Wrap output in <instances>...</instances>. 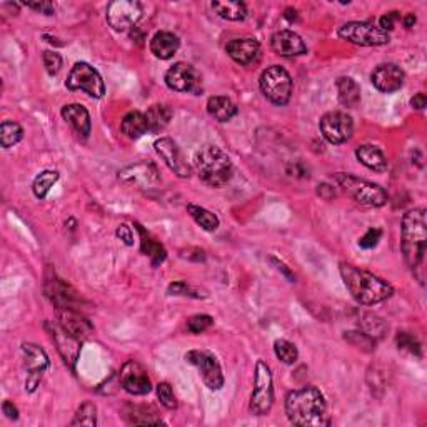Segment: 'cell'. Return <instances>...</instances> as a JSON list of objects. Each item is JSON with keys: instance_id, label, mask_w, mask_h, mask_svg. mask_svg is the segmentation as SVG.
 <instances>
[{"instance_id": "cell-1", "label": "cell", "mask_w": 427, "mask_h": 427, "mask_svg": "<svg viewBox=\"0 0 427 427\" xmlns=\"http://www.w3.org/2000/svg\"><path fill=\"white\" fill-rule=\"evenodd\" d=\"M286 414L294 426L318 427L329 424L324 394L314 385H307L287 394Z\"/></svg>"}, {"instance_id": "cell-2", "label": "cell", "mask_w": 427, "mask_h": 427, "mask_svg": "<svg viewBox=\"0 0 427 427\" xmlns=\"http://www.w3.org/2000/svg\"><path fill=\"white\" fill-rule=\"evenodd\" d=\"M339 270H341L342 281L346 284L347 291L351 292L354 301L362 306L379 304L394 294L391 284L383 281L378 275L367 272V270L356 267V265L341 263Z\"/></svg>"}, {"instance_id": "cell-3", "label": "cell", "mask_w": 427, "mask_h": 427, "mask_svg": "<svg viewBox=\"0 0 427 427\" xmlns=\"http://www.w3.org/2000/svg\"><path fill=\"white\" fill-rule=\"evenodd\" d=\"M402 254L407 265L417 270L422 265L427 246V222L424 209H412L402 217Z\"/></svg>"}, {"instance_id": "cell-4", "label": "cell", "mask_w": 427, "mask_h": 427, "mask_svg": "<svg viewBox=\"0 0 427 427\" xmlns=\"http://www.w3.org/2000/svg\"><path fill=\"white\" fill-rule=\"evenodd\" d=\"M199 177L210 187H222L231 181L234 165L231 157L217 145L208 144L200 147L194 159Z\"/></svg>"}, {"instance_id": "cell-5", "label": "cell", "mask_w": 427, "mask_h": 427, "mask_svg": "<svg viewBox=\"0 0 427 427\" xmlns=\"http://www.w3.org/2000/svg\"><path fill=\"white\" fill-rule=\"evenodd\" d=\"M334 182L357 204L366 205V208H383L387 202V192L378 184L366 181V179L356 177L352 174L337 172L334 174Z\"/></svg>"}, {"instance_id": "cell-6", "label": "cell", "mask_w": 427, "mask_h": 427, "mask_svg": "<svg viewBox=\"0 0 427 427\" xmlns=\"http://www.w3.org/2000/svg\"><path fill=\"white\" fill-rule=\"evenodd\" d=\"M259 85L263 94L275 105H286L292 95V79L281 66H270L260 73Z\"/></svg>"}, {"instance_id": "cell-7", "label": "cell", "mask_w": 427, "mask_h": 427, "mask_svg": "<svg viewBox=\"0 0 427 427\" xmlns=\"http://www.w3.org/2000/svg\"><path fill=\"white\" fill-rule=\"evenodd\" d=\"M274 385L270 367L264 361H257L254 374V391L251 396L249 409L255 416H265L272 409Z\"/></svg>"}, {"instance_id": "cell-8", "label": "cell", "mask_w": 427, "mask_h": 427, "mask_svg": "<svg viewBox=\"0 0 427 427\" xmlns=\"http://www.w3.org/2000/svg\"><path fill=\"white\" fill-rule=\"evenodd\" d=\"M339 37L347 42L362 45V47H375V45L389 44V34L379 29L373 22H347L339 29Z\"/></svg>"}, {"instance_id": "cell-9", "label": "cell", "mask_w": 427, "mask_h": 427, "mask_svg": "<svg viewBox=\"0 0 427 427\" xmlns=\"http://www.w3.org/2000/svg\"><path fill=\"white\" fill-rule=\"evenodd\" d=\"M66 87L68 90H84L90 97L100 99L105 94V84L100 73L87 62H77L68 73Z\"/></svg>"}, {"instance_id": "cell-10", "label": "cell", "mask_w": 427, "mask_h": 427, "mask_svg": "<svg viewBox=\"0 0 427 427\" xmlns=\"http://www.w3.org/2000/svg\"><path fill=\"white\" fill-rule=\"evenodd\" d=\"M142 6L136 0H116L107 6V22L114 30L128 32L134 29L142 18Z\"/></svg>"}, {"instance_id": "cell-11", "label": "cell", "mask_w": 427, "mask_h": 427, "mask_svg": "<svg viewBox=\"0 0 427 427\" xmlns=\"http://www.w3.org/2000/svg\"><path fill=\"white\" fill-rule=\"evenodd\" d=\"M186 361L199 369L202 380H204V384L208 385L210 391H219V389H222V367H220L217 357L214 354H210L208 351H199V349H196V351L187 352Z\"/></svg>"}, {"instance_id": "cell-12", "label": "cell", "mask_w": 427, "mask_h": 427, "mask_svg": "<svg viewBox=\"0 0 427 427\" xmlns=\"http://www.w3.org/2000/svg\"><path fill=\"white\" fill-rule=\"evenodd\" d=\"M319 128L325 140L334 145H339L347 142L354 134V122L346 112L334 110V112L324 114L319 122Z\"/></svg>"}, {"instance_id": "cell-13", "label": "cell", "mask_w": 427, "mask_h": 427, "mask_svg": "<svg viewBox=\"0 0 427 427\" xmlns=\"http://www.w3.org/2000/svg\"><path fill=\"white\" fill-rule=\"evenodd\" d=\"M165 84L176 92H200V76L191 64L177 62L165 72Z\"/></svg>"}, {"instance_id": "cell-14", "label": "cell", "mask_w": 427, "mask_h": 427, "mask_svg": "<svg viewBox=\"0 0 427 427\" xmlns=\"http://www.w3.org/2000/svg\"><path fill=\"white\" fill-rule=\"evenodd\" d=\"M119 383H121L124 391L132 394V396H145L152 389L147 371L136 361H127L122 366L121 374H119Z\"/></svg>"}, {"instance_id": "cell-15", "label": "cell", "mask_w": 427, "mask_h": 427, "mask_svg": "<svg viewBox=\"0 0 427 427\" xmlns=\"http://www.w3.org/2000/svg\"><path fill=\"white\" fill-rule=\"evenodd\" d=\"M22 352H24V362L29 375L25 380V389L29 392H34L39 385L42 374L49 367V357L45 354L44 349H40L35 344H24L22 346Z\"/></svg>"}, {"instance_id": "cell-16", "label": "cell", "mask_w": 427, "mask_h": 427, "mask_svg": "<svg viewBox=\"0 0 427 427\" xmlns=\"http://www.w3.org/2000/svg\"><path fill=\"white\" fill-rule=\"evenodd\" d=\"M154 147L155 152L160 155V159L164 160L165 165H167L177 177L186 179L191 176V165L184 160L181 149H179V145L171 137H160L159 140H155Z\"/></svg>"}, {"instance_id": "cell-17", "label": "cell", "mask_w": 427, "mask_h": 427, "mask_svg": "<svg viewBox=\"0 0 427 427\" xmlns=\"http://www.w3.org/2000/svg\"><path fill=\"white\" fill-rule=\"evenodd\" d=\"M119 179L124 184L134 186L137 189H150L155 184H159L160 176L157 167L150 162H137L134 165L122 169L119 172Z\"/></svg>"}, {"instance_id": "cell-18", "label": "cell", "mask_w": 427, "mask_h": 427, "mask_svg": "<svg viewBox=\"0 0 427 427\" xmlns=\"http://www.w3.org/2000/svg\"><path fill=\"white\" fill-rule=\"evenodd\" d=\"M404 79H406L404 71L396 64H380V66L374 68L373 76H371L373 85L379 92H384V94L397 92L404 85Z\"/></svg>"}, {"instance_id": "cell-19", "label": "cell", "mask_w": 427, "mask_h": 427, "mask_svg": "<svg viewBox=\"0 0 427 427\" xmlns=\"http://www.w3.org/2000/svg\"><path fill=\"white\" fill-rule=\"evenodd\" d=\"M270 47L281 57H297L307 52V45L299 34L292 30H279L270 39Z\"/></svg>"}, {"instance_id": "cell-20", "label": "cell", "mask_w": 427, "mask_h": 427, "mask_svg": "<svg viewBox=\"0 0 427 427\" xmlns=\"http://www.w3.org/2000/svg\"><path fill=\"white\" fill-rule=\"evenodd\" d=\"M45 294L57 309H76V304L80 301L76 291L55 275L45 282Z\"/></svg>"}, {"instance_id": "cell-21", "label": "cell", "mask_w": 427, "mask_h": 427, "mask_svg": "<svg viewBox=\"0 0 427 427\" xmlns=\"http://www.w3.org/2000/svg\"><path fill=\"white\" fill-rule=\"evenodd\" d=\"M50 336H52L55 344H57V349L59 352H61L62 359L66 361V364H68L73 369V367H76L77 357H79L82 341H79L77 337H73L72 334H68L61 324H54L52 327H50Z\"/></svg>"}, {"instance_id": "cell-22", "label": "cell", "mask_w": 427, "mask_h": 427, "mask_svg": "<svg viewBox=\"0 0 427 427\" xmlns=\"http://www.w3.org/2000/svg\"><path fill=\"white\" fill-rule=\"evenodd\" d=\"M59 324L79 341H85L94 332L92 324L76 309H59Z\"/></svg>"}, {"instance_id": "cell-23", "label": "cell", "mask_w": 427, "mask_h": 427, "mask_svg": "<svg viewBox=\"0 0 427 427\" xmlns=\"http://www.w3.org/2000/svg\"><path fill=\"white\" fill-rule=\"evenodd\" d=\"M226 52L232 61H236L241 66H249L257 59L260 52V45L255 39L246 37V39H234L227 44Z\"/></svg>"}, {"instance_id": "cell-24", "label": "cell", "mask_w": 427, "mask_h": 427, "mask_svg": "<svg viewBox=\"0 0 427 427\" xmlns=\"http://www.w3.org/2000/svg\"><path fill=\"white\" fill-rule=\"evenodd\" d=\"M62 117L77 134L82 137H89L92 122L89 110L82 104H67L62 107Z\"/></svg>"}, {"instance_id": "cell-25", "label": "cell", "mask_w": 427, "mask_h": 427, "mask_svg": "<svg viewBox=\"0 0 427 427\" xmlns=\"http://www.w3.org/2000/svg\"><path fill=\"white\" fill-rule=\"evenodd\" d=\"M179 47H181V40L172 32H157L150 40V52L160 61H169L174 55L177 54Z\"/></svg>"}, {"instance_id": "cell-26", "label": "cell", "mask_w": 427, "mask_h": 427, "mask_svg": "<svg viewBox=\"0 0 427 427\" xmlns=\"http://www.w3.org/2000/svg\"><path fill=\"white\" fill-rule=\"evenodd\" d=\"M356 157L362 165L374 172H384L387 171V159L383 154V150L378 149L375 145L364 144L359 145L356 150Z\"/></svg>"}, {"instance_id": "cell-27", "label": "cell", "mask_w": 427, "mask_h": 427, "mask_svg": "<svg viewBox=\"0 0 427 427\" xmlns=\"http://www.w3.org/2000/svg\"><path fill=\"white\" fill-rule=\"evenodd\" d=\"M137 231L140 234V249L144 254L149 257L150 263H152L154 267H157L165 260L167 257V252H165L164 246L155 239L152 234L145 232V229L142 226H137Z\"/></svg>"}, {"instance_id": "cell-28", "label": "cell", "mask_w": 427, "mask_h": 427, "mask_svg": "<svg viewBox=\"0 0 427 427\" xmlns=\"http://www.w3.org/2000/svg\"><path fill=\"white\" fill-rule=\"evenodd\" d=\"M174 117L172 109L165 104H154L147 109L145 112V119H147V126H149V132H157L164 131L165 127L169 126Z\"/></svg>"}, {"instance_id": "cell-29", "label": "cell", "mask_w": 427, "mask_h": 427, "mask_svg": "<svg viewBox=\"0 0 427 427\" xmlns=\"http://www.w3.org/2000/svg\"><path fill=\"white\" fill-rule=\"evenodd\" d=\"M337 97L344 107L354 109L361 102V87L351 77H339L337 79Z\"/></svg>"}, {"instance_id": "cell-30", "label": "cell", "mask_w": 427, "mask_h": 427, "mask_svg": "<svg viewBox=\"0 0 427 427\" xmlns=\"http://www.w3.org/2000/svg\"><path fill=\"white\" fill-rule=\"evenodd\" d=\"M121 131L128 139H139V137L147 134L149 126H147L145 114L139 112V110H132V112L126 114L121 122Z\"/></svg>"}, {"instance_id": "cell-31", "label": "cell", "mask_w": 427, "mask_h": 427, "mask_svg": "<svg viewBox=\"0 0 427 427\" xmlns=\"http://www.w3.org/2000/svg\"><path fill=\"white\" fill-rule=\"evenodd\" d=\"M208 110L210 116L219 122L231 121L237 114L236 104L229 97H224V95H214V97H210L208 100Z\"/></svg>"}, {"instance_id": "cell-32", "label": "cell", "mask_w": 427, "mask_h": 427, "mask_svg": "<svg viewBox=\"0 0 427 427\" xmlns=\"http://www.w3.org/2000/svg\"><path fill=\"white\" fill-rule=\"evenodd\" d=\"M212 8L215 13H219L226 20L241 22L247 17V7L241 0H224V2L215 0V2H212Z\"/></svg>"}, {"instance_id": "cell-33", "label": "cell", "mask_w": 427, "mask_h": 427, "mask_svg": "<svg viewBox=\"0 0 427 427\" xmlns=\"http://www.w3.org/2000/svg\"><path fill=\"white\" fill-rule=\"evenodd\" d=\"M127 421L131 424H162V419L157 416L152 407H145V406H131L127 411Z\"/></svg>"}, {"instance_id": "cell-34", "label": "cell", "mask_w": 427, "mask_h": 427, "mask_svg": "<svg viewBox=\"0 0 427 427\" xmlns=\"http://www.w3.org/2000/svg\"><path fill=\"white\" fill-rule=\"evenodd\" d=\"M187 212L191 214V217L194 219L196 222L199 224L202 229H204V231H208V232L217 231L219 217L214 212H210V210L200 208V205H194V204L187 205Z\"/></svg>"}, {"instance_id": "cell-35", "label": "cell", "mask_w": 427, "mask_h": 427, "mask_svg": "<svg viewBox=\"0 0 427 427\" xmlns=\"http://www.w3.org/2000/svg\"><path fill=\"white\" fill-rule=\"evenodd\" d=\"M359 325L362 329V332H366L367 336H371L373 339H380L387 330V324L384 323V319H380L379 315L375 314H362Z\"/></svg>"}, {"instance_id": "cell-36", "label": "cell", "mask_w": 427, "mask_h": 427, "mask_svg": "<svg viewBox=\"0 0 427 427\" xmlns=\"http://www.w3.org/2000/svg\"><path fill=\"white\" fill-rule=\"evenodd\" d=\"M59 181V172L57 171H44L40 172L39 176L34 179V184H32V191L37 199H45V196L49 194L50 187L54 186L55 182Z\"/></svg>"}, {"instance_id": "cell-37", "label": "cell", "mask_w": 427, "mask_h": 427, "mask_svg": "<svg viewBox=\"0 0 427 427\" xmlns=\"http://www.w3.org/2000/svg\"><path fill=\"white\" fill-rule=\"evenodd\" d=\"M22 136H24V131L17 122L4 121L2 126H0V144H2L4 149L18 144L22 140Z\"/></svg>"}, {"instance_id": "cell-38", "label": "cell", "mask_w": 427, "mask_h": 427, "mask_svg": "<svg viewBox=\"0 0 427 427\" xmlns=\"http://www.w3.org/2000/svg\"><path fill=\"white\" fill-rule=\"evenodd\" d=\"M97 424V407L95 404L92 402H84L82 406L77 409L76 417H73L71 426H89L94 427Z\"/></svg>"}, {"instance_id": "cell-39", "label": "cell", "mask_w": 427, "mask_h": 427, "mask_svg": "<svg viewBox=\"0 0 427 427\" xmlns=\"http://www.w3.org/2000/svg\"><path fill=\"white\" fill-rule=\"evenodd\" d=\"M274 352L277 356V359L282 361L284 364H294L297 361V357H299L297 347L292 342L286 341V339H279V341L274 342Z\"/></svg>"}, {"instance_id": "cell-40", "label": "cell", "mask_w": 427, "mask_h": 427, "mask_svg": "<svg viewBox=\"0 0 427 427\" xmlns=\"http://www.w3.org/2000/svg\"><path fill=\"white\" fill-rule=\"evenodd\" d=\"M396 344H397L399 351L409 352L411 356H416V357L422 356L421 342L417 341V339L409 332H399L396 336Z\"/></svg>"}, {"instance_id": "cell-41", "label": "cell", "mask_w": 427, "mask_h": 427, "mask_svg": "<svg viewBox=\"0 0 427 427\" xmlns=\"http://www.w3.org/2000/svg\"><path fill=\"white\" fill-rule=\"evenodd\" d=\"M344 339L349 344L357 349H362V351L371 352L375 347V339L371 336H367L366 332H357V330H349V332H344Z\"/></svg>"}, {"instance_id": "cell-42", "label": "cell", "mask_w": 427, "mask_h": 427, "mask_svg": "<svg viewBox=\"0 0 427 427\" xmlns=\"http://www.w3.org/2000/svg\"><path fill=\"white\" fill-rule=\"evenodd\" d=\"M214 325V319L210 318L208 314H197L192 315V318L187 320V330H189L191 334H202L205 332V330L210 329Z\"/></svg>"}, {"instance_id": "cell-43", "label": "cell", "mask_w": 427, "mask_h": 427, "mask_svg": "<svg viewBox=\"0 0 427 427\" xmlns=\"http://www.w3.org/2000/svg\"><path fill=\"white\" fill-rule=\"evenodd\" d=\"M157 397L165 409H177V399L172 391V385L169 383H160L157 385Z\"/></svg>"}, {"instance_id": "cell-44", "label": "cell", "mask_w": 427, "mask_h": 427, "mask_svg": "<svg viewBox=\"0 0 427 427\" xmlns=\"http://www.w3.org/2000/svg\"><path fill=\"white\" fill-rule=\"evenodd\" d=\"M199 292H200L199 289L187 286L186 282H174L167 287L169 296H189V297H196V299H200V297H208L205 294H199Z\"/></svg>"}, {"instance_id": "cell-45", "label": "cell", "mask_w": 427, "mask_h": 427, "mask_svg": "<svg viewBox=\"0 0 427 427\" xmlns=\"http://www.w3.org/2000/svg\"><path fill=\"white\" fill-rule=\"evenodd\" d=\"M42 57H44L45 71H47L50 76H55V73H57L62 68V57L57 52H52V50H45Z\"/></svg>"}, {"instance_id": "cell-46", "label": "cell", "mask_w": 427, "mask_h": 427, "mask_svg": "<svg viewBox=\"0 0 427 427\" xmlns=\"http://www.w3.org/2000/svg\"><path fill=\"white\" fill-rule=\"evenodd\" d=\"M380 237H383V231L373 227L359 239V246L362 249H374V247L378 246V242L380 241Z\"/></svg>"}, {"instance_id": "cell-47", "label": "cell", "mask_w": 427, "mask_h": 427, "mask_svg": "<svg viewBox=\"0 0 427 427\" xmlns=\"http://www.w3.org/2000/svg\"><path fill=\"white\" fill-rule=\"evenodd\" d=\"M401 18V13L392 11V12H387L385 16H383L379 18V29H383L384 32H391L394 30V27H396V22Z\"/></svg>"}, {"instance_id": "cell-48", "label": "cell", "mask_w": 427, "mask_h": 427, "mask_svg": "<svg viewBox=\"0 0 427 427\" xmlns=\"http://www.w3.org/2000/svg\"><path fill=\"white\" fill-rule=\"evenodd\" d=\"M25 6L32 8V11L44 13V16H52V13L55 12L54 4L49 2V0H42V2H27Z\"/></svg>"}, {"instance_id": "cell-49", "label": "cell", "mask_w": 427, "mask_h": 427, "mask_svg": "<svg viewBox=\"0 0 427 427\" xmlns=\"http://www.w3.org/2000/svg\"><path fill=\"white\" fill-rule=\"evenodd\" d=\"M116 234L126 246H134V232H132V229L128 227L127 224H121V226L117 227Z\"/></svg>"}, {"instance_id": "cell-50", "label": "cell", "mask_w": 427, "mask_h": 427, "mask_svg": "<svg viewBox=\"0 0 427 427\" xmlns=\"http://www.w3.org/2000/svg\"><path fill=\"white\" fill-rule=\"evenodd\" d=\"M2 411H4V414L8 417V419H12V421L18 419V409L16 406H13V402H11V401L4 402L2 404Z\"/></svg>"}, {"instance_id": "cell-51", "label": "cell", "mask_w": 427, "mask_h": 427, "mask_svg": "<svg viewBox=\"0 0 427 427\" xmlns=\"http://www.w3.org/2000/svg\"><path fill=\"white\" fill-rule=\"evenodd\" d=\"M411 105H412V109H416V110L424 109L427 105V97H426L424 92H419V94H416L414 97L411 99Z\"/></svg>"}, {"instance_id": "cell-52", "label": "cell", "mask_w": 427, "mask_h": 427, "mask_svg": "<svg viewBox=\"0 0 427 427\" xmlns=\"http://www.w3.org/2000/svg\"><path fill=\"white\" fill-rule=\"evenodd\" d=\"M318 194L320 197H324V199H332L334 196H336V191L332 189V187L329 186V184H320V186L318 187Z\"/></svg>"}, {"instance_id": "cell-53", "label": "cell", "mask_w": 427, "mask_h": 427, "mask_svg": "<svg viewBox=\"0 0 427 427\" xmlns=\"http://www.w3.org/2000/svg\"><path fill=\"white\" fill-rule=\"evenodd\" d=\"M416 24V16L414 13H407L406 17H404V25L407 27V29H411V27H414Z\"/></svg>"}, {"instance_id": "cell-54", "label": "cell", "mask_w": 427, "mask_h": 427, "mask_svg": "<svg viewBox=\"0 0 427 427\" xmlns=\"http://www.w3.org/2000/svg\"><path fill=\"white\" fill-rule=\"evenodd\" d=\"M286 18H289V20H291V22L296 20V18H297V11H296V8H287V11H286Z\"/></svg>"}]
</instances>
